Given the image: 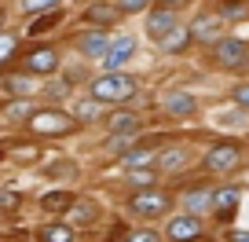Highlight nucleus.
Wrapping results in <instances>:
<instances>
[{
    "label": "nucleus",
    "mask_w": 249,
    "mask_h": 242,
    "mask_svg": "<svg viewBox=\"0 0 249 242\" xmlns=\"http://www.w3.org/2000/svg\"><path fill=\"white\" fill-rule=\"evenodd\" d=\"M18 205H22V195H18L15 187H8V191H0V213H15Z\"/></svg>",
    "instance_id": "nucleus-21"
},
{
    "label": "nucleus",
    "mask_w": 249,
    "mask_h": 242,
    "mask_svg": "<svg viewBox=\"0 0 249 242\" xmlns=\"http://www.w3.org/2000/svg\"><path fill=\"white\" fill-rule=\"evenodd\" d=\"M73 114H77L81 121H95V117L103 114V103H99V99H81V103H77V110H73Z\"/></svg>",
    "instance_id": "nucleus-19"
},
{
    "label": "nucleus",
    "mask_w": 249,
    "mask_h": 242,
    "mask_svg": "<svg viewBox=\"0 0 249 242\" xmlns=\"http://www.w3.org/2000/svg\"><path fill=\"white\" fill-rule=\"evenodd\" d=\"M242 162V147L238 143H216V147L205 154V169L209 172H227Z\"/></svg>",
    "instance_id": "nucleus-4"
},
{
    "label": "nucleus",
    "mask_w": 249,
    "mask_h": 242,
    "mask_svg": "<svg viewBox=\"0 0 249 242\" xmlns=\"http://www.w3.org/2000/svg\"><path fill=\"white\" fill-rule=\"evenodd\" d=\"M107 48H110L107 30H99V33H92V37H85V40H81V52H85V55H103Z\"/></svg>",
    "instance_id": "nucleus-17"
},
{
    "label": "nucleus",
    "mask_w": 249,
    "mask_h": 242,
    "mask_svg": "<svg viewBox=\"0 0 249 242\" xmlns=\"http://www.w3.org/2000/svg\"><path fill=\"white\" fill-rule=\"evenodd\" d=\"M15 48H18V37H15V33H0V63H4Z\"/></svg>",
    "instance_id": "nucleus-25"
},
{
    "label": "nucleus",
    "mask_w": 249,
    "mask_h": 242,
    "mask_svg": "<svg viewBox=\"0 0 249 242\" xmlns=\"http://www.w3.org/2000/svg\"><path fill=\"white\" fill-rule=\"evenodd\" d=\"M30 129L37 136H70L73 132V117L62 114V110H33Z\"/></svg>",
    "instance_id": "nucleus-2"
},
{
    "label": "nucleus",
    "mask_w": 249,
    "mask_h": 242,
    "mask_svg": "<svg viewBox=\"0 0 249 242\" xmlns=\"http://www.w3.org/2000/svg\"><path fill=\"white\" fill-rule=\"evenodd\" d=\"M220 15H227V19H242V15H246V8H242V0H224Z\"/></svg>",
    "instance_id": "nucleus-27"
},
{
    "label": "nucleus",
    "mask_w": 249,
    "mask_h": 242,
    "mask_svg": "<svg viewBox=\"0 0 249 242\" xmlns=\"http://www.w3.org/2000/svg\"><path fill=\"white\" fill-rule=\"evenodd\" d=\"M238 187H224V191H216V195H213V209L220 213V217H231L234 213V205H238Z\"/></svg>",
    "instance_id": "nucleus-13"
},
{
    "label": "nucleus",
    "mask_w": 249,
    "mask_h": 242,
    "mask_svg": "<svg viewBox=\"0 0 249 242\" xmlns=\"http://www.w3.org/2000/svg\"><path fill=\"white\" fill-rule=\"evenodd\" d=\"M234 103H242V107L249 110V85H238V88H234Z\"/></svg>",
    "instance_id": "nucleus-32"
},
{
    "label": "nucleus",
    "mask_w": 249,
    "mask_h": 242,
    "mask_svg": "<svg viewBox=\"0 0 249 242\" xmlns=\"http://www.w3.org/2000/svg\"><path fill=\"white\" fill-rule=\"evenodd\" d=\"M147 162H154V154H150V150H136V154H124V165H128V169H136V165H147Z\"/></svg>",
    "instance_id": "nucleus-28"
},
{
    "label": "nucleus",
    "mask_w": 249,
    "mask_h": 242,
    "mask_svg": "<svg viewBox=\"0 0 249 242\" xmlns=\"http://www.w3.org/2000/svg\"><path fill=\"white\" fill-rule=\"evenodd\" d=\"M213 59H216V66H224V70H238V66L249 63V44L238 37H220L216 48H213Z\"/></svg>",
    "instance_id": "nucleus-3"
},
{
    "label": "nucleus",
    "mask_w": 249,
    "mask_h": 242,
    "mask_svg": "<svg viewBox=\"0 0 249 242\" xmlns=\"http://www.w3.org/2000/svg\"><path fill=\"white\" fill-rule=\"evenodd\" d=\"M191 40H220V15H202V19H195V26H191Z\"/></svg>",
    "instance_id": "nucleus-10"
},
{
    "label": "nucleus",
    "mask_w": 249,
    "mask_h": 242,
    "mask_svg": "<svg viewBox=\"0 0 249 242\" xmlns=\"http://www.w3.org/2000/svg\"><path fill=\"white\" fill-rule=\"evenodd\" d=\"M107 129L110 132H136V129H140V117L128 114V110H117V114L107 121Z\"/></svg>",
    "instance_id": "nucleus-15"
},
{
    "label": "nucleus",
    "mask_w": 249,
    "mask_h": 242,
    "mask_svg": "<svg viewBox=\"0 0 249 242\" xmlns=\"http://www.w3.org/2000/svg\"><path fill=\"white\" fill-rule=\"evenodd\" d=\"M172 30H176V11L158 8V11H150V15H147V33H150L154 40H165Z\"/></svg>",
    "instance_id": "nucleus-8"
},
{
    "label": "nucleus",
    "mask_w": 249,
    "mask_h": 242,
    "mask_svg": "<svg viewBox=\"0 0 249 242\" xmlns=\"http://www.w3.org/2000/svg\"><path fill=\"white\" fill-rule=\"evenodd\" d=\"M191 0H158V8H169V11H176V8H187Z\"/></svg>",
    "instance_id": "nucleus-33"
},
{
    "label": "nucleus",
    "mask_w": 249,
    "mask_h": 242,
    "mask_svg": "<svg viewBox=\"0 0 249 242\" xmlns=\"http://www.w3.org/2000/svg\"><path fill=\"white\" fill-rule=\"evenodd\" d=\"M4 114H8V117H30V114H33V110H30V107H26V103H11V107H8V110H4Z\"/></svg>",
    "instance_id": "nucleus-31"
},
{
    "label": "nucleus",
    "mask_w": 249,
    "mask_h": 242,
    "mask_svg": "<svg viewBox=\"0 0 249 242\" xmlns=\"http://www.w3.org/2000/svg\"><path fill=\"white\" fill-rule=\"evenodd\" d=\"M22 66L30 74H55V70H59V52H55V48H37V52L26 55Z\"/></svg>",
    "instance_id": "nucleus-7"
},
{
    "label": "nucleus",
    "mask_w": 249,
    "mask_h": 242,
    "mask_svg": "<svg viewBox=\"0 0 249 242\" xmlns=\"http://www.w3.org/2000/svg\"><path fill=\"white\" fill-rule=\"evenodd\" d=\"M40 242H73V227L70 224H48V227H40Z\"/></svg>",
    "instance_id": "nucleus-16"
},
{
    "label": "nucleus",
    "mask_w": 249,
    "mask_h": 242,
    "mask_svg": "<svg viewBox=\"0 0 249 242\" xmlns=\"http://www.w3.org/2000/svg\"><path fill=\"white\" fill-rule=\"evenodd\" d=\"M183 205H187L191 213H198V209H209V205H213V195H209V191H191V195L183 198Z\"/></svg>",
    "instance_id": "nucleus-20"
},
{
    "label": "nucleus",
    "mask_w": 249,
    "mask_h": 242,
    "mask_svg": "<svg viewBox=\"0 0 249 242\" xmlns=\"http://www.w3.org/2000/svg\"><path fill=\"white\" fill-rule=\"evenodd\" d=\"M165 110H169L172 117H191L198 110V103H195V95H191V92H172L169 99H165Z\"/></svg>",
    "instance_id": "nucleus-11"
},
{
    "label": "nucleus",
    "mask_w": 249,
    "mask_h": 242,
    "mask_svg": "<svg viewBox=\"0 0 249 242\" xmlns=\"http://www.w3.org/2000/svg\"><path fill=\"white\" fill-rule=\"evenodd\" d=\"M132 184H136V187H143V191H147L150 184H154V172H150V169H140V172H132Z\"/></svg>",
    "instance_id": "nucleus-30"
},
{
    "label": "nucleus",
    "mask_w": 249,
    "mask_h": 242,
    "mask_svg": "<svg viewBox=\"0 0 249 242\" xmlns=\"http://www.w3.org/2000/svg\"><path fill=\"white\" fill-rule=\"evenodd\" d=\"M150 0H114V8L121 11V15H132V11H147Z\"/></svg>",
    "instance_id": "nucleus-23"
},
{
    "label": "nucleus",
    "mask_w": 249,
    "mask_h": 242,
    "mask_svg": "<svg viewBox=\"0 0 249 242\" xmlns=\"http://www.w3.org/2000/svg\"><path fill=\"white\" fill-rule=\"evenodd\" d=\"M55 22H59V8H55L52 11V15H44V19H37V22H33L30 26V33H33V37H37V33H44V30H52V26Z\"/></svg>",
    "instance_id": "nucleus-24"
},
{
    "label": "nucleus",
    "mask_w": 249,
    "mask_h": 242,
    "mask_svg": "<svg viewBox=\"0 0 249 242\" xmlns=\"http://www.w3.org/2000/svg\"><path fill=\"white\" fill-rule=\"evenodd\" d=\"M73 191H48L44 198H40V209L44 213H66V209H73Z\"/></svg>",
    "instance_id": "nucleus-12"
},
{
    "label": "nucleus",
    "mask_w": 249,
    "mask_h": 242,
    "mask_svg": "<svg viewBox=\"0 0 249 242\" xmlns=\"http://www.w3.org/2000/svg\"><path fill=\"white\" fill-rule=\"evenodd\" d=\"M158 44H161L165 52H183V48L191 44V33H187V30H179V26H176V30H172L165 40H158Z\"/></svg>",
    "instance_id": "nucleus-18"
},
{
    "label": "nucleus",
    "mask_w": 249,
    "mask_h": 242,
    "mask_svg": "<svg viewBox=\"0 0 249 242\" xmlns=\"http://www.w3.org/2000/svg\"><path fill=\"white\" fill-rule=\"evenodd\" d=\"M128 242H161V235H158V231H150V227H140V231H132V235H128Z\"/></svg>",
    "instance_id": "nucleus-29"
},
{
    "label": "nucleus",
    "mask_w": 249,
    "mask_h": 242,
    "mask_svg": "<svg viewBox=\"0 0 249 242\" xmlns=\"http://www.w3.org/2000/svg\"><path fill=\"white\" fill-rule=\"evenodd\" d=\"M132 55H136V37H117V40H110V48L103 52V63H107V70H121Z\"/></svg>",
    "instance_id": "nucleus-6"
},
{
    "label": "nucleus",
    "mask_w": 249,
    "mask_h": 242,
    "mask_svg": "<svg viewBox=\"0 0 249 242\" xmlns=\"http://www.w3.org/2000/svg\"><path fill=\"white\" fill-rule=\"evenodd\" d=\"M183 162H187V150H183V147H172V150H165V154H161V165H165V169H179Z\"/></svg>",
    "instance_id": "nucleus-22"
},
{
    "label": "nucleus",
    "mask_w": 249,
    "mask_h": 242,
    "mask_svg": "<svg viewBox=\"0 0 249 242\" xmlns=\"http://www.w3.org/2000/svg\"><path fill=\"white\" fill-rule=\"evenodd\" d=\"M169 209V195L165 191H140V195L132 198V213L136 217H161V213Z\"/></svg>",
    "instance_id": "nucleus-5"
},
{
    "label": "nucleus",
    "mask_w": 249,
    "mask_h": 242,
    "mask_svg": "<svg viewBox=\"0 0 249 242\" xmlns=\"http://www.w3.org/2000/svg\"><path fill=\"white\" fill-rule=\"evenodd\" d=\"M136 95V81L121 70H107L99 81H92V99L99 103H128Z\"/></svg>",
    "instance_id": "nucleus-1"
},
{
    "label": "nucleus",
    "mask_w": 249,
    "mask_h": 242,
    "mask_svg": "<svg viewBox=\"0 0 249 242\" xmlns=\"http://www.w3.org/2000/svg\"><path fill=\"white\" fill-rule=\"evenodd\" d=\"M8 88H11V92H26V88H30V81H26V77H11Z\"/></svg>",
    "instance_id": "nucleus-34"
},
{
    "label": "nucleus",
    "mask_w": 249,
    "mask_h": 242,
    "mask_svg": "<svg viewBox=\"0 0 249 242\" xmlns=\"http://www.w3.org/2000/svg\"><path fill=\"white\" fill-rule=\"evenodd\" d=\"M117 15H121V11L114 8V4H92V8H88V22H95V26H110V22H117Z\"/></svg>",
    "instance_id": "nucleus-14"
},
{
    "label": "nucleus",
    "mask_w": 249,
    "mask_h": 242,
    "mask_svg": "<svg viewBox=\"0 0 249 242\" xmlns=\"http://www.w3.org/2000/svg\"><path fill=\"white\" fill-rule=\"evenodd\" d=\"M231 242H249V231H238V235H234Z\"/></svg>",
    "instance_id": "nucleus-35"
},
{
    "label": "nucleus",
    "mask_w": 249,
    "mask_h": 242,
    "mask_svg": "<svg viewBox=\"0 0 249 242\" xmlns=\"http://www.w3.org/2000/svg\"><path fill=\"white\" fill-rule=\"evenodd\" d=\"M202 235V220L195 217V213H187V217H176L169 224V239L172 242H191V239H198Z\"/></svg>",
    "instance_id": "nucleus-9"
},
{
    "label": "nucleus",
    "mask_w": 249,
    "mask_h": 242,
    "mask_svg": "<svg viewBox=\"0 0 249 242\" xmlns=\"http://www.w3.org/2000/svg\"><path fill=\"white\" fill-rule=\"evenodd\" d=\"M59 4H62V0H26L22 8H26V11H55Z\"/></svg>",
    "instance_id": "nucleus-26"
}]
</instances>
